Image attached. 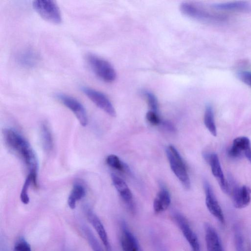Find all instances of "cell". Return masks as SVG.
<instances>
[{
    "mask_svg": "<svg viewBox=\"0 0 251 251\" xmlns=\"http://www.w3.org/2000/svg\"><path fill=\"white\" fill-rule=\"evenodd\" d=\"M3 134L6 145L28 167L32 184L38 187V161L29 142L19 132L12 128L5 129Z\"/></svg>",
    "mask_w": 251,
    "mask_h": 251,
    "instance_id": "obj_1",
    "label": "cell"
},
{
    "mask_svg": "<svg viewBox=\"0 0 251 251\" xmlns=\"http://www.w3.org/2000/svg\"><path fill=\"white\" fill-rule=\"evenodd\" d=\"M86 59L94 74L100 79L106 83H112L116 80V71L109 62L91 53L87 55Z\"/></svg>",
    "mask_w": 251,
    "mask_h": 251,
    "instance_id": "obj_2",
    "label": "cell"
},
{
    "mask_svg": "<svg viewBox=\"0 0 251 251\" xmlns=\"http://www.w3.org/2000/svg\"><path fill=\"white\" fill-rule=\"evenodd\" d=\"M181 12L192 19L207 23L218 24L227 20L226 16L211 14L192 3H183L180 6Z\"/></svg>",
    "mask_w": 251,
    "mask_h": 251,
    "instance_id": "obj_3",
    "label": "cell"
},
{
    "mask_svg": "<svg viewBox=\"0 0 251 251\" xmlns=\"http://www.w3.org/2000/svg\"><path fill=\"white\" fill-rule=\"evenodd\" d=\"M166 154L171 168L186 190L191 188L190 177L183 160L177 149L170 146L166 149Z\"/></svg>",
    "mask_w": 251,
    "mask_h": 251,
    "instance_id": "obj_4",
    "label": "cell"
},
{
    "mask_svg": "<svg viewBox=\"0 0 251 251\" xmlns=\"http://www.w3.org/2000/svg\"><path fill=\"white\" fill-rule=\"evenodd\" d=\"M34 11L44 20L54 24H60L62 18L56 2L52 0H35L32 2Z\"/></svg>",
    "mask_w": 251,
    "mask_h": 251,
    "instance_id": "obj_5",
    "label": "cell"
},
{
    "mask_svg": "<svg viewBox=\"0 0 251 251\" xmlns=\"http://www.w3.org/2000/svg\"><path fill=\"white\" fill-rule=\"evenodd\" d=\"M56 98L75 115L80 124L86 127L88 123V118L85 107L76 98L63 93L56 94Z\"/></svg>",
    "mask_w": 251,
    "mask_h": 251,
    "instance_id": "obj_6",
    "label": "cell"
},
{
    "mask_svg": "<svg viewBox=\"0 0 251 251\" xmlns=\"http://www.w3.org/2000/svg\"><path fill=\"white\" fill-rule=\"evenodd\" d=\"M81 90L94 104L105 113L112 117L116 116V111L113 104L103 93L86 87H82Z\"/></svg>",
    "mask_w": 251,
    "mask_h": 251,
    "instance_id": "obj_7",
    "label": "cell"
},
{
    "mask_svg": "<svg viewBox=\"0 0 251 251\" xmlns=\"http://www.w3.org/2000/svg\"><path fill=\"white\" fill-rule=\"evenodd\" d=\"M174 219L192 247V251H202L198 237L187 219L180 213H175Z\"/></svg>",
    "mask_w": 251,
    "mask_h": 251,
    "instance_id": "obj_8",
    "label": "cell"
},
{
    "mask_svg": "<svg viewBox=\"0 0 251 251\" xmlns=\"http://www.w3.org/2000/svg\"><path fill=\"white\" fill-rule=\"evenodd\" d=\"M204 158L210 166L212 173L216 178L222 191L226 194H229V186L224 177L218 155L205 153Z\"/></svg>",
    "mask_w": 251,
    "mask_h": 251,
    "instance_id": "obj_9",
    "label": "cell"
},
{
    "mask_svg": "<svg viewBox=\"0 0 251 251\" xmlns=\"http://www.w3.org/2000/svg\"><path fill=\"white\" fill-rule=\"evenodd\" d=\"M84 211L89 221L99 235L106 251H113L108 236H107L104 227L99 218L93 210L88 206L84 207Z\"/></svg>",
    "mask_w": 251,
    "mask_h": 251,
    "instance_id": "obj_10",
    "label": "cell"
},
{
    "mask_svg": "<svg viewBox=\"0 0 251 251\" xmlns=\"http://www.w3.org/2000/svg\"><path fill=\"white\" fill-rule=\"evenodd\" d=\"M204 188L206 193V204L208 210L219 222L224 224L225 220L223 211L210 186L207 182L204 183Z\"/></svg>",
    "mask_w": 251,
    "mask_h": 251,
    "instance_id": "obj_11",
    "label": "cell"
},
{
    "mask_svg": "<svg viewBox=\"0 0 251 251\" xmlns=\"http://www.w3.org/2000/svg\"><path fill=\"white\" fill-rule=\"evenodd\" d=\"M229 193L231 194L234 205L237 208H243L251 202V190L247 186H235L230 191Z\"/></svg>",
    "mask_w": 251,
    "mask_h": 251,
    "instance_id": "obj_12",
    "label": "cell"
},
{
    "mask_svg": "<svg viewBox=\"0 0 251 251\" xmlns=\"http://www.w3.org/2000/svg\"><path fill=\"white\" fill-rule=\"evenodd\" d=\"M16 60L22 67L31 69L37 66L40 61L39 54L32 49L26 48L20 51L17 55Z\"/></svg>",
    "mask_w": 251,
    "mask_h": 251,
    "instance_id": "obj_13",
    "label": "cell"
},
{
    "mask_svg": "<svg viewBox=\"0 0 251 251\" xmlns=\"http://www.w3.org/2000/svg\"><path fill=\"white\" fill-rule=\"evenodd\" d=\"M121 246L123 251H142L135 236L128 229L124 221L121 222Z\"/></svg>",
    "mask_w": 251,
    "mask_h": 251,
    "instance_id": "obj_14",
    "label": "cell"
},
{
    "mask_svg": "<svg viewBox=\"0 0 251 251\" xmlns=\"http://www.w3.org/2000/svg\"><path fill=\"white\" fill-rule=\"evenodd\" d=\"M113 184L120 196L131 210H133V194L126 183L119 177L112 174Z\"/></svg>",
    "mask_w": 251,
    "mask_h": 251,
    "instance_id": "obj_15",
    "label": "cell"
},
{
    "mask_svg": "<svg viewBox=\"0 0 251 251\" xmlns=\"http://www.w3.org/2000/svg\"><path fill=\"white\" fill-rule=\"evenodd\" d=\"M205 238L207 251H224L219 236L209 224L205 226Z\"/></svg>",
    "mask_w": 251,
    "mask_h": 251,
    "instance_id": "obj_16",
    "label": "cell"
},
{
    "mask_svg": "<svg viewBox=\"0 0 251 251\" xmlns=\"http://www.w3.org/2000/svg\"><path fill=\"white\" fill-rule=\"evenodd\" d=\"M251 147L250 140L248 138L238 137L234 139L233 146L228 151V155L233 159L241 158L244 156V151Z\"/></svg>",
    "mask_w": 251,
    "mask_h": 251,
    "instance_id": "obj_17",
    "label": "cell"
},
{
    "mask_svg": "<svg viewBox=\"0 0 251 251\" xmlns=\"http://www.w3.org/2000/svg\"><path fill=\"white\" fill-rule=\"evenodd\" d=\"M171 198L168 191L162 188L157 194L153 204L154 210L159 213L166 210L170 205Z\"/></svg>",
    "mask_w": 251,
    "mask_h": 251,
    "instance_id": "obj_18",
    "label": "cell"
},
{
    "mask_svg": "<svg viewBox=\"0 0 251 251\" xmlns=\"http://www.w3.org/2000/svg\"><path fill=\"white\" fill-rule=\"evenodd\" d=\"M212 7L214 9L221 11L248 12L251 10V4L246 1L214 4Z\"/></svg>",
    "mask_w": 251,
    "mask_h": 251,
    "instance_id": "obj_19",
    "label": "cell"
},
{
    "mask_svg": "<svg viewBox=\"0 0 251 251\" xmlns=\"http://www.w3.org/2000/svg\"><path fill=\"white\" fill-rule=\"evenodd\" d=\"M41 131L44 149L47 152L52 151L54 147V138L50 128L47 122H44L42 124Z\"/></svg>",
    "mask_w": 251,
    "mask_h": 251,
    "instance_id": "obj_20",
    "label": "cell"
},
{
    "mask_svg": "<svg viewBox=\"0 0 251 251\" xmlns=\"http://www.w3.org/2000/svg\"><path fill=\"white\" fill-rule=\"evenodd\" d=\"M86 194L85 187L80 183L74 184L73 191H72L68 199V205L71 209H75L78 201L83 199Z\"/></svg>",
    "mask_w": 251,
    "mask_h": 251,
    "instance_id": "obj_21",
    "label": "cell"
},
{
    "mask_svg": "<svg viewBox=\"0 0 251 251\" xmlns=\"http://www.w3.org/2000/svg\"><path fill=\"white\" fill-rule=\"evenodd\" d=\"M204 123L210 133L214 136H217V130L216 124H215L213 111L212 107L209 104L206 106L204 116Z\"/></svg>",
    "mask_w": 251,
    "mask_h": 251,
    "instance_id": "obj_22",
    "label": "cell"
},
{
    "mask_svg": "<svg viewBox=\"0 0 251 251\" xmlns=\"http://www.w3.org/2000/svg\"><path fill=\"white\" fill-rule=\"evenodd\" d=\"M83 232L84 233L87 240L93 251H103L102 248L96 236L89 228L83 225L82 227Z\"/></svg>",
    "mask_w": 251,
    "mask_h": 251,
    "instance_id": "obj_23",
    "label": "cell"
},
{
    "mask_svg": "<svg viewBox=\"0 0 251 251\" xmlns=\"http://www.w3.org/2000/svg\"><path fill=\"white\" fill-rule=\"evenodd\" d=\"M106 162L110 167L120 172H125L126 166L116 155H111L107 157Z\"/></svg>",
    "mask_w": 251,
    "mask_h": 251,
    "instance_id": "obj_24",
    "label": "cell"
},
{
    "mask_svg": "<svg viewBox=\"0 0 251 251\" xmlns=\"http://www.w3.org/2000/svg\"><path fill=\"white\" fill-rule=\"evenodd\" d=\"M234 231L236 251H246L243 235L239 227L235 226Z\"/></svg>",
    "mask_w": 251,
    "mask_h": 251,
    "instance_id": "obj_25",
    "label": "cell"
},
{
    "mask_svg": "<svg viewBox=\"0 0 251 251\" xmlns=\"http://www.w3.org/2000/svg\"><path fill=\"white\" fill-rule=\"evenodd\" d=\"M31 183H32L31 177L30 175L29 174L23 185L20 194L21 201L25 205L28 204L30 202L28 190Z\"/></svg>",
    "mask_w": 251,
    "mask_h": 251,
    "instance_id": "obj_26",
    "label": "cell"
},
{
    "mask_svg": "<svg viewBox=\"0 0 251 251\" xmlns=\"http://www.w3.org/2000/svg\"><path fill=\"white\" fill-rule=\"evenodd\" d=\"M147 99L151 111L157 113L158 110V101L156 96L152 92L148 90L143 91Z\"/></svg>",
    "mask_w": 251,
    "mask_h": 251,
    "instance_id": "obj_27",
    "label": "cell"
},
{
    "mask_svg": "<svg viewBox=\"0 0 251 251\" xmlns=\"http://www.w3.org/2000/svg\"><path fill=\"white\" fill-rule=\"evenodd\" d=\"M14 251H32L30 245L24 238L21 237L15 243Z\"/></svg>",
    "mask_w": 251,
    "mask_h": 251,
    "instance_id": "obj_28",
    "label": "cell"
},
{
    "mask_svg": "<svg viewBox=\"0 0 251 251\" xmlns=\"http://www.w3.org/2000/svg\"><path fill=\"white\" fill-rule=\"evenodd\" d=\"M237 76L240 81L251 88V72L240 71L237 74Z\"/></svg>",
    "mask_w": 251,
    "mask_h": 251,
    "instance_id": "obj_29",
    "label": "cell"
},
{
    "mask_svg": "<svg viewBox=\"0 0 251 251\" xmlns=\"http://www.w3.org/2000/svg\"><path fill=\"white\" fill-rule=\"evenodd\" d=\"M147 119L151 124L154 126L158 125L162 123V121L157 113L152 111L147 113Z\"/></svg>",
    "mask_w": 251,
    "mask_h": 251,
    "instance_id": "obj_30",
    "label": "cell"
},
{
    "mask_svg": "<svg viewBox=\"0 0 251 251\" xmlns=\"http://www.w3.org/2000/svg\"><path fill=\"white\" fill-rule=\"evenodd\" d=\"M166 130L170 132H174L175 131V128L174 125L169 121H163L161 123Z\"/></svg>",
    "mask_w": 251,
    "mask_h": 251,
    "instance_id": "obj_31",
    "label": "cell"
},
{
    "mask_svg": "<svg viewBox=\"0 0 251 251\" xmlns=\"http://www.w3.org/2000/svg\"><path fill=\"white\" fill-rule=\"evenodd\" d=\"M243 155L251 163V147L248 148L244 151Z\"/></svg>",
    "mask_w": 251,
    "mask_h": 251,
    "instance_id": "obj_32",
    "label": "cell"
},
{
    "mask_svg": "<svg viewBox=\"0 0 251 251\" xmlns=\"http://www.w3.org/2000/svg\"><path fill=\"white\" fill-rule=\"evenodd\" d=\"M1 251H10L5 240L2 238L1 240Z\"/></svg>",
    "mask_w": 251,
    "mask_h": 251,
    "instance_id": "obj_33",
    "label": "cell"
}]
</instances>
